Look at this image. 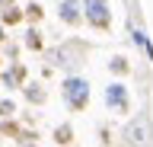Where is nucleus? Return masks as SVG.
<instances>
[{
	"mask_svg": "<svg viewBox=\"0 0 153 147\" xmlns=\"http://www.w3.org/2000/svg\"><path fill=\"white\" fill-rule=\"evenodd\" d=\"M64 102L74 112H83L86 102H89V83L83 77H67L64 80Z\"/></svg>",
	"mask_w": 153,
	"mask_h": 147,
	"instance_id": "obj_1",
	"label": "nucleus"
},
{
	"mask_svg": "<svg viewBox=\"0 0 153 147\" xmlns=\"http://www.w3.org/2000/svg\"><path fill=\"white\" fill-rule=\"evenodd\" d=\"M83 16L89 19L93 29H108V26H112L108 0H83Z\"/></svg>",
	"mask_w": 153,
	"mask_h": 147,
	"instance_id": "obj_2",
	"label": "nucleus"
},
{
	"mask_svg": "<svg viewBox=\"0 0 153 147\" xmlns=\"http://www.w3.org/2000/svg\"><path fill=\"white\" fill-rule=\"evenodd\" d=\"M124 137H128V144L131 147H147V141H150V122H147V115H134L131 122H128V128H124Z\"/></svg>",
	"mask_w": 153,
	"mask_h": 147,
	"instance_id": "obj_3",
	"label": "nucleus"
},
{
	"mask_svg": "<svg viewBox=\"0 0 153 147\" xmlns=\"http://www.w3.org/2000/svg\"><path fill=\"white\" fill-rule=\"evenodd\" d=\"M105 106L115 109V112H128V90H124V83L105 87Z\"/></svg>",
	"mask_w": 153,
	"mask_h": 147,
	"instance_id": "obj_4",
	"label": "nucleus"
},
{
	"mask_svg": "<svg viewBox=\"0 0 153 147\" xmlns=\"http://www.w3.org/2000/svg\"><path fill=\"white\" fill-rule=\"evenodd\" d=\"M57 16H61L67 26H76V22L83 19V3H80V0H61V3H57Z\"/></svg>",
	"mask_w": 153,
	"mask_h": 147,
	"instance_id": "obj_5",
	"label": "nucleus"
},
{
	"mask_svg": "<svg viewBox=\"0 0 153 147\" xmlns=\"http://www.w3.org/2000/svg\"><path fill=\"white\" fill-rule=\"evenodd\" d=\"M54 141H57V144H67V141H70V125H61V128H57V131H54Z\"/></svg>",
	"mask_w": 153,
	"mask_h": 147,
	"instance_id": "obj_6",
	"label": "nucleus"
},
{
	"mask_svg": "<svg viewBox=\"0 0 153 147\" xmlns=\"http://www.w3.org/2000/svg\"><path fill=\"white\" fill-rule=\"evenodd\" d=\"M108 67H112L115 74H128V61H124L121 54H118V58H112V64H108Z\"/></svg>",
	"mask_w": 153,
	"mask_h": 147,
	"instance_id": "obj_7",
	"label": "nucleus"
},
{
	"mask_svg": "<svg viewBox=\"0 0 153 147\" xmlns=\"http://www.w3.org/2000/svg\"><path fill=\"white\" fill-rule=\"evenodd\" d=\"M22 77H26V70H22V67H13V70L7 74V83H19Z\"/></svg>",
	"mask_w": 153,
	"mask_h": 147,
	"instance_id": "obj_8",
	"label": "nucleus"
},
{
	"mask_svg": "<svg viewBox=\"0 0 153 147\" xmlns=\"http://www.w3.org/2000/svg\"><path fill=\"white\" fill-rule=\"evenodd\" d=\"M26 96L32 99V102H42V99H45V93H42V90H35V87H29V90H26Z\"/></svg>",
	"mask_w": 153,
	"mask_h": 147,
	"instance_id": "obj_9",
	"label": "nucleus"
},
{
	"mask_svg": "<svg viewBox=\"0 0 153 147\" xmlns=\"http://www.w3.org/2000/svg\"><path fill=\"white\" fill-rule=\"evenodd\" d=\"M10 112H13V102L10 99H0V115H10Z\"/></svg>",
	"mask_w": 153,
	"mask_h": 147,
	"instance_id": "obj_10",
	"label": "nucleus"
},
{
	"mask_svg": "<svg viewBox=\"0 0 153 147\" xmlns=\"http://www.w3.org/2000/svg\"><path fill=\"white\" fill-rule=\"evenodd\" d=\"M29 48H38V45H42V39H38V32H29Z\"/></svg>",
	"mask_w": 153,
	"mask_h": 147,
	"instance_id": "obj_11",
	"label": "nucleus"
},
{
	"mask_svg": "<svg viewBox=\"0 0 153 147\" xmlns=\"http://www.w3.org/2000/svg\"><path fill=\"white\" fill-rule=\"evenodd\" d=\"M0 3H10V0H0Z\"/></svg>",
	"mask_w": 153,
	"mask_h": 147,
	"instance_id": "obj_12",
	"label": "nucleus"
},
{
	"mask_svg": "<svg viewBox=\"0 0 153 147\" xmlns=\"http://www.w3.org/2000/svg\"><path fill=\"white\" fill-rule=\"evenodd\" d=\"M0 39H3V29H0Z\"/></svg>",
	"mask_w": 153,
	"mask_h": 147,
	"instance_id": "obj_13",
	"label": "nucleus"
}]
</instances>
